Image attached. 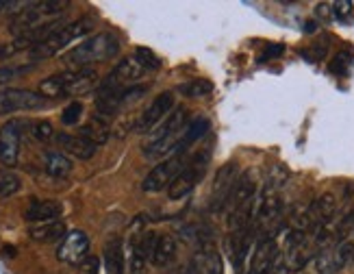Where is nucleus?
Masks as SVG:
<instances>
[{
    "mask_svg": "<svg viewBox=\"0 0 354 274\" xmlns=\"http://www.w3.org/2000/svg\"><path fill=\"white\" fill-rule=\"evenodd\" d=\"M120 51V42L111 33H98L74 46L70 53L64 55V64L68 70H89L94 64H102L115 57Z\"/></svg>",
    "mask_w": 354,
    "mask_h": 274,
    "instance_id": "nucleus-1",
    "label": "nucleus"
},
{
    "mask_svg": "<svg viewBox=\"0 0 354 274\" xmlns=\"http://www.w3.org/2000/svg\"><path fill=\"white\" fill-rule=\"evenodd\" d=\"M98 85L96 70H66L53 74L39 83V94L44 98H61V96H85Z\"/></svg>",
    "mask_w": 354,
    "mask_h": 274,
    "instance_id": "nucleus-2",
    "label": "nucleus"
},
{
    "mask_svg": "<svg viewBox=\"0 0 354 274\" xmlns=\"http://www.w3.org/2000/svg\"><path fill=\"white\" fill-rule=\"evenodd\" d=\"M94 28V22L89 18H83V20H76V22H70V24H64L61 28H57L55 33L41 42L39 46H35L33 51H30V59L33 61H39V59H48V57H55L57 53H61L70 46L74 39H79L83 35H87L89 30Z\"/></svg>",
    "mask_w": 354,
    "mask_h": 274,
    "instance_id": "nucleus-3",
    "label": "nucleus"
},
{
    "mask_svg": "<svg viewBox=\"0 0 354 274\" xmlns=\"http://www.w3.org/2000/svg\"><path fill=\"white\" fill-rule=\"evenodd\" d=\"M313 257H317L315 239L302 231H289V239H287L285 253L281 255L279 270H281V274L300 272Z\"/></svg>",
    "mask_w": 354,
    "mask_h": 274,
    "instance_id": "nucleus-4",
    "label": "nucleus"
},
{
    "mask_svg": "<svg viewBox=\"0 0 354 274\" xmlns=\"http://www.w3.org/2000/svg\"><path fill=\"white\" fill-rule=\"evenodd\" d=\"M68 7H70V3H66V0H46V3H28V5L22 7V11L15 13V18L11 20L9 28H11V33L18 37L22 33H26V30L44 24L46 18H53V15L61 13V11L68 9Z\"/></svg>",
    "mask_w": 354,
    "mask_h": 274,
    "instance_id": "nucleus-5",
    "label": "nucleus"
},
{
    "mask_svg": "<svg viewBox=\"0 0 354 274\" xmlns=\"http://www.w3.org/2000/svg\"><path fill=\"white\" fill-rule=\"evenodd\" d=\"M187 161H189L187 152H178V155H172L170 159L159 163L157 167H152L142 183V190L148 194H157L165 188H170L172 181L183 172V167L187 165Z\"/></svg>",
    "mask_w": 354,
    "mask_h": 274,
    "instance_id": "nucleus-6",
    "label": "nucleus"
},
{
    "mask_svg": "<svg viewBox=\"0 0 354 274\" xmlns=\"http://www.w3.org/2000/svg\"><path fill=\"white\" fill-rule=\"evenodd\" d=\"M207 161H209V152L205 157H203V152H198V155L189 157L187 165L183 167V172L172 181V185L167 188V196H170V201H180V198L192 194V190L198 185V181L205 176Z\"/></svg>",
    "mask_w": 354,
    "mask_h": 274,
    "instance_id": "nucleus-7",
    "label": "nucleus"
},
{
    "mask_svg": "<svg viewBox=\"0 0 354 274\" xmlns=\"http://www.w3.org/2000/svg\"><path fill=\"white\" fill-rule=\"evenodd\" d=\"M48 98H44L39 91L30 89H5L0 94V113H15V111H35L46 107Z\"/></svg>",
    "mask_w": 354,
    "mask_h": 274,
    "instance_id": "nucleus-8",
    "label": "nucleus"
},
{
    "mask_svg": "<svg viewBox=\"0 0 354 274\" xmlns=\"http://www.w3.org/2000/svg\"><path fill=\"white\" fill-rule=\"evenodd\" d=\"M24 129H26V122L22 120H9L7 125L0 127V163L3 165L13 167L18 163Z\"/></svg>",
    "mask_w": 354,
    "mask_h": 274,
    "instance_id": "nucleus-9",
    "label": "nucleus"
},
{
    "mask_svg": "<svg viewBox=\"0 0 354 274\" xmlns=\"http://www.w3.org/2000/svg\"><path fill=\"white\" fill-rule=\"evenodd\" d=\"M354 259V244L352 241H339L333 248L319 250L315 257V266L319 274H339Z\"/></svg>",
    "mask_w": 354,
    "mask_h": 274,
    "instance_id": "nucleus-10",
    "label": "nucleus"
},
{
    "mask_svg": "<svg viewBox=\"0 0 354 274\" xmlns=\"http://www.w3.org/2000/svg\"><path fill=\"white\" fill-rule=\"evenodd\" d=\"M89 253V237L85 231H70L61 239L57 248V259L68 266H81Z\"/></svg>",
    "mask_w": 354,
    "mask_h": 274,
    "instance_id": "nucleus-11",
    "label": "nucleus"
},
{
    "mask_svg": "<svg viewBox=\"0 0 354 274\" xmlns=\"http://www.w3.org/2000/svg\"><path fill=\"white\" fill-rule=\"evenodd\" d=\"M172 107H174L172 94H170V91H163V94H159V96L144 109V113L140 116V120H137V125H135V131L146 133V131H150L152 127H157L161 120H165L167 116L172 113Z\"/></svg>",
    "mask_w": 354,
    "mask_h": 274,
    "instance_id": "nucleus-12",
    "label": "nucleus"
},
{
    "mask_svg": "<svg viewBox=\"0 0 354 274\" xmlns=\"http://www.w3.org/2000/svg\"><path fill=\"white\" fill-rule=\"evenodd\" d=\"M237 179H239V174H237V165L235 163H226L224 167H220V172H218L215 183H213V190H211V209L213 211L226 207L230 194H233Z\"/></svg>",
    "mask_w": 354,
    "mask_h": 274,
    "instance_id": "nucleus-13",
    "label": "nucleus"
},
{
    "mask_svg": "<svg viewBox=\"0 0 354 274\" xmlns=\"http://www.w3.org/2000/svg\"><path fill=\"white\" fill-rule=\"evenodd\" d=\"M276 262H279V241L272 235L261 237V241L254 248V255L250 257L248 274H270Z\"/></svg>",
    "mask_w": 354,
    "mask_h": 274,
    "instance_id": "nucleus-14",
    "label": "nucleus"
},
{
    "mask_svg": "<svg viewBox=\"0 0 354 274\" xmlns=\"http://www.w3.org/2000/svg\"><path fill=\"white\" fill-rule=\"evenodd\" d=\"M187 274H222V257L213 246H203L187 266Z\"/></svg>",
    "mask_w": 354,
    "mask_h": 274,
    "instance_id": "nucleus-15",
    "label": "nucleus"
},
{
    "mask_svg": "<svg viewBox=\"0 0 354 274\" xmlns=\"http://www.w3.org/2000/svg\"><path fill=\"white\" fill-rule=\"evenodd\" d=\"M57 144L64 148L68 155L76 157V159H91L96 155L98 146L91 144L89 140H85V137L81 135H68V133H59L57 137Z\"/></svg>",
    "mask_w": 354,
    "mask_h": 274,
    "instance_id": "nucleus-16",
    "label": "nucleus"
},
{
    "mask_svg": "<svg viewBox=\"0 0 354 274\" xmlns=\"http://www.w3.org/2000/svg\"><path fill=\"white\" fill-rule=\"evenodd\" d=\"M61 213H64V205L57 201H33L24 211V218L33 224H41L57 220Z\"/></svg>",
    "mask_w": 354,
    "mask_h": 274,
    "instance_id": "nucleus-17",
    "label": "nucleus"
},
{
    "mask_svg": "<svg viewBox=\"0 0 354 274\" xmlns=\"http://www.w3.org/2000/svg\"><path fill=\"white\" fill-rule=\"evenodd\" d=\"M28 235L33 237L35 241H59L66 237V224L61 220H50V222H41V224H33L28 228Z\"/></svg>",
    "mask_w": 354,
    "mask_h": 274,
    "instance_id": "nucleus-18",
    "label": "nucleus"
},
{
    "mask_svg": "<svg viewBox=\"0 0 354 274\" xmlns=\"http://www.w3.org/2000/svg\"><path fill=\"white\" fill-rule=\"evenodd\" d=\"M176 259V239L172 235H157V241H155V250H152V264L157 268H165L170 266Z\"/></svg>",
    "mask_w": 354,
    "mask_h": 274,
    "instance_id": "nucleus-19",
    "label": "nucleus"
},
{
    "mask_svg": "<svg viewBox=\"0 0 354 274\" xmlns=\"http://www.w3.org/2000/svg\"><path fill=\"white\" fill-rule=\"evenodd\" d=\"M72 159L66 155V152H57V150H50L44 155V170L48 172L50 176L55 179H66L70 172H72Z\"/></svg>",
    "mask_w": 354,
    "mask_h": 274,
    "instance_id": "nucleus-20",
    "label": "nucleus"
},
{
    "mask_svg": "<svg viewBox=\"0 0 354 274\" xmlns=\"http://www.w3.org/2000/svg\"><path fill=\"white\" fill-rule=\"evenodd\" d=\"M104 268H106V274H124V248H122V241L118 237L106 241Z\"/></svg>",
    "mask_w": 354,
    "mask_h": 274,
    "instance_id": "nucleus-21",
    "label": "nucleus"
},
{
    "mask_svg": "<svg viewBox=\"0 0 354 274\" xmlns=\"http://www.w3.org/2000/svg\"><path fill=\"white\" fill-rule=\"evenodd\" d=\"M81 137H85V140H89L91 144H104L106 140H109V125H106V120L94 116L87 125L81 129Z\"/></svg>",
    "mask_w": 354,
    "mask_h": 274,
    "instance_id": "nucleus-22",
    "label": "nucleus"
},
{
    "mask_svg": "<svg viewBox=\"0 0 354 274\" xmlns=\"http://www.w3.org/2000/svg\"><path fill=\"white\" fill-rule=\"evenodd\" d=\"M148 262H150V255L144 250L140 239H135L133 246H131V266H129L131 272L129 274H146Z\"/></svg>",
    "mask_w": 354,
    "mask_h": 274,
    "instance_id": "nucleus-23",
    "label": "nucleus"
},
{
    "mask_svg": "<svg viewBox=\"0 0 354 274\" xmlns=\"http://www.w3.org/2000/svg\"><path fill=\"white\" fill-rule=\"evenodd\" d=\"M178 91L183 96H187V98H203V96L211 94L213 85L209 81H203V79H194V81L178 85Z\"/></svg>",
    "mask_w": 354,
    "mask_h": 274,
    "instance_id": "nucleus-24",
    "label": "nucleus"
},
{
    "mask_svg": "<svg viewBox=\"0 0 354 274\" xmlns=\"http://www.w3.org/2000/svg\"><path fill=\"white\" fill-rule=\"evenodd\" d=\"M20 179L15 176L13 172H7V170H0V198H7V196H13L15 192L20 190Z\"/></svg>",
    "mask_w": 354,
    "mask_h": 274,
    "instance_id": "nucleus-25",
    "label": "nucleus"
},
{
    "mask_svg": "<svg viewBox=\"0 0 354 274\" xmlns=\"http://www.w3.org/2000/svg\"><path fill=\"white\" fill-rule=\"evenodd\" d=\"M81 116H83V104L79 100H74L66 107L64 113H61V122H64L66 127H72L81 120Z\"/></svg>",
    "mask_w": 354,
    "mask_h": 274,
    "instance_id": "nucleus-26",
    "label": "nucleus"
},
{
    "mask_svg": "<svg viewBox=\"0 0 354 274\" xmlns=\"http://www.w3.org/2000/svg\"><path fill=\"white\" fill-rule=\"evenodd\" d=\"M30 133H33V137H35L37 142H50L53 137H55V129H53V125H50V122H46V120L35 122V125L30 127Z\"/></svg>",
    "mask_w": 354,
    "mask_h": 274,
    "instance_id": "nucleus-27",
    "label": "nucleus"
},
{
    "mask_svg": "<svg viewBox=\"0 0 354 274\" xmlns=\"http://www.w3.org/2000/svg\"><path fill=\"white\" fill-rule=\"evenodd\" d=\"M135 59L144 66V70H157L161 66L159 57L152 53V51H148V48H137L135 51Z\"/></svg>",
    "mask_w": 354,
    "mask_h": 274,
    "instance_id": "nucleus-28",
    "label": "nucleus"
},
{
    "mask_svg": "<svg viewBox=\"0 0 354 274\" xmlns=\"http://www.w3.org/2000/svg\"><path fill=\"white\" fill-rule=\"evenodd\" d=\"M333 18H337L339 22H350L352 20V3H346V0L335 3L333 5Z\"/></svg>",
    "mask_w": 354,
    "mask_h": 274,
    "instance_id": "nucleus-29",
    "label": "nucleus"
},
{
    "mask_svg": "<svg viewBox=\"0 0 354 274\" xmlns=\"http://www.w3.org/2000/svg\"><path fill=\"white\" fill-rule=\"evenodd\" d=\"M79 274H100V262H98V257L87 255L85 262L79 266Z\"/></svg>",
    "mask_w": 354,
    "mask_h": 274,
    "instance_id": "nucleus-30",
    "label": "nucleus"
},
{
    "mask_svg": "<svg viewBox=\"0 0 354 274\" xmlns=\"http://www.w3.org/2000/svg\"><path fill=\"white\" fill-rule=\"evenodd\" d=\"M348 66H350V57L346 53H342V55H337L330 61V72H335V74H346L348 72Z\"/></svg>",
    "mask_w": 354,
    "mask_h": 274,
    "instance_id": "nucleus-31",
    "label": "nucleus"
},
{
    "mask_svg": "<svg viewBox=\"0 0 354 274\" xmlns=\"http://www.w3.org/2000/svg\"><path fill=\"white\" fill-rule=\"evenodd\" d=\"M26 72V68H11V66H0V85H5L7 81L15 79L18 74Z\"/></svg>",
    "mask_w": 354,
    "mask_h": 274,
    "instance_id": "nucleus-32",
    "label": "nucleus"
},
{
    "mask_svg": "<svg viewBox=\"0 0 354 274\" xmlns=\"http://www.w3.org/2000/svg\"><path fill=\"white\" fill-rule=\"evenodd\" d=\"M283 51H285V48H283V46H281V44H279V46H270V48L266 51V55H263V57H261V61H266L268 57H279V55H281Z\"/></svg>",
    "mask_w": 354,
    "mask_h": 274,
    "instance_id": "nucleus-33",
    "label": "nucleus"
},
{
    "mask_svg": "<svg viewBox=\"0 0 354 274\" xmlns=\"http://www.w3.org/2000/svg\"><path fill=\"white\" fill-rule=\"evenodd\" d=\"M319 18H333V5H317Z\"/></svg>",
    "mask_w": 354,
    "mask_h": 274,
    "instance_id": "nucleus-34",
    "label": "nucleus"
},
{
    "mask_svg": "<svg viewBox=\"0 0 354 274\" xmlns=\"http://www.w3.org/2000/svg\"><path fill=\"white\" fill-rule=\"evenodd\" d=\"M11 7H15V3H7V0H0V11L11 9Z\"/></svg>",
    "mask_w": 354,
    "mask_h": 274,
    "instance_id": "nucleus-35",
    "label": "nucleus"
},
{
    "mask_svg": "<svg viewBox=\"0 0 354 274\" xmlns=\"http://www.w3.org/2000/svg\"><path fill=\"white\" fill-rule=\"evenodd\" d=\"M304 30H309V33H313V30H315V24H311V22H309V24H306V28H304Z\"/></svg>",
    "mask_w": 354,
    "mask_h": 274,
    "instance_id": "nucleus-36",
    "label": "nucleus"
}]
</instances>
